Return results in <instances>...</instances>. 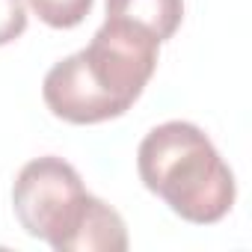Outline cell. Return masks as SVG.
Masks as SVG:
<instances>
[{"mask_svg":"<svg viewBox=\"0 0 252 252\" xmlns=\"http://www.w3.org/2000/svg\"><path fill=\"white\" fill-rule=\"evenodd\" d=\"M27 30V3L24 0H0V48L15 42Z\"/></svg>","mask_w":252,"mask_h":252,"instance_id":"7","label":"cell"},{"mask_svg":"<svg viewBox=\"0 0 252 252\" xmlns=\"http://www.w3.org/2000/svg\"><path fill=\"white\" fill-rule=\"evenodd\" d=\"M107 18L134 24L158 42H166L181 27L184 0H107Z\"/></svg>","mask_w":252,"mask_h":252,"instance_id":"5","label":"cell"},{"mask_svg":"<svg viewBox=\"0 0 252 252\" xmlns=\"http://www.w3.org/2000/svg\"><path fill=\"white\" fill-rule=\"evenodd\" d=\"M160 42L125 21L104 18L92 42L60 60L42 83L48 110L71 125H98L128 113L158 68Z\"/></svg>","mask_w":252,"mask_h":252,"instance_id":"1","label":"cell"},{"mask_svg":"<svg viewBox=\"0 0 252 252\" xmlns=\"http://www.w3.org/2000/svg\"><path fill=\"white\" fill-rule=\"evenodd\" d=\"M86 199L89 193L77 169L54 155L30 160L12 187V208L21 228L30 237L51 243L57 252H63Z\"/></svg>","mask_w":252,"mask_h":252,"instance_id":"3","label":"cell"},{"mask_svg":"<svg viewBox=\"0 0 252 252\" xmlns=\"http://www.w3.org/2000/svg\"><path fill=\"white\" fill-rule=\"evenodd\" d=\"M137 169L143 184L187 222H220L234 205V175L193 122L152 128L137 149Z\"/></svg>","mask_w":252,"mask_h":252,"instance_id":"2","label":"cell"},{"mask_svg":"<svg viewBox=\"0 0 252 252\" xmlns=\"http://www.w3.org/2000/svg\"><path fill=\"white\" fill-rule=\"evenodd\" d=\"M27 3L48 27L71 30L92 12L95 0H27Z\"/></svg>","mask_w":252,"mask_h":252,"instance_id":"6","label":"cell"},{"mask_svg":"<svg viewBox=\"0 0 252 252\" xmlns=\"http://www.w3.org/2000/svg\"><path fill=\"white\" fill-rule=\"evenodd\" d=\"M128 249V228L116 208L89 193L80 220L74 222L63 252H125Z\"/></svg>","mask_w":252,"mask_h":252,"instance_id":"4","label":"cell"}]
</instances>
